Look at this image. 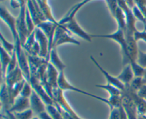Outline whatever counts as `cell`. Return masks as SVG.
<instances>
[{"mask_svg": "<svg viewBox=\"0 0 146 119\" xmlns=\"http://www.w3.org/2000/svg\"><path fill=\"white\" fill-rule=\"evenodd\" d=\"M93 38H106V39H111L113 41H115L117 43L120 45L121 48L123 53V62L124 65H126L130 64L131 60H130L129 54L128 52V49H127V44L125 38V32L121 28L117 29L115 32L110 34H100V35H91Z\"/></svg>", "mask_w": 146, "mask_h": 119, "instance_id": "1", "label": "cell"}, {"mask_svg": "<svg viewBox=\"0 0 146 119\" xmlns=\"http://www.w3.org/2000/svg\"><path fill=\"white\" fill-rule=\"evenodd\" d=\"M58 86L61 90L63 91V92H64V91H72V92H77V93L78 94H82L86 95V96L92 97L94 98V99H96V100L101 101L106 103L108 106V104H109L108 99H104V98L101 97V96H96V95L93 94L86 92V91L82 90V89H78V88L76 87L75 86L71 84L70 83V82H68V80L66 79V77L65 76V71L59 72V76H58Z\"/></svg>", "mask_w": 146, "mask_h": 119, "instance_id": "2", "label": "cell"}, {"mask_svg": "<svg viewBox=\"0 0 146 119\" xmlns=\"http://www.w3.org/2000/svg\"><path fill=\"white\" fill-rule=\"evenodd\" d=\"M66 43H71L76 45H81L78 40L71 36L69 31L64 26L60 25L56 30L53 42V48H57V47Z\"/></svg>", "mask_w": 146, "mask_h": 119, "instance_id": "3", "label": "cell"}, {"mask_svg": "<svg viewBox=\"0 0 146 119\" xmlns=\"http://www.w3.org/2000/svg\"><path fill=\"white\" fill-rule=\"evenodd\" d=\"M26 8L27 1H21V7L19 8L18 17L17 18V29L22 46H24L28 38V32L26 24Z\"/></svg>", "mask_w": 146, "mask_h": 119, "instance_id": "4", "label": "cell"}, {"mask_svg": "<svg viewBox=\"0 0 146 119\" xmlns=\"http://www.w3.org/2000/svg\"><path fill=\"white\" fill-rule=\"evenodd\" d=\"M122 106L125 109L128 119H138V111L135 103L131 96L129 86H125L122 93Z\"/></svg>", "mask_w": 146, "mask_h": 119, "instance_id": "5", "label": "cell"}, {"mask_svg": "<svg viewBox=\"0 0 146 119\" xmlns=\"http://www.w3.org/2000/svg\"><path fill=\"white\" fill-rule=\"evenodd\" d=\"M53 99H54V103L58 104L63 110L69 113L74 119H83L77 114L76 112L71 107L69 103L67 101L64 95V92L61 90L59 88H57V89L53 90Z\"/></svg>", "mask_w": 146, "mask_h": 119, "instance_id": "6", "label": "cell"}, {"mask_svg": "<svg viewBox=\"0 0 146 119\" xmlns=\"http://www.w3.org/2000/svg\"><path fill=\"white\" fill-rule=\"evenodd\" d=\"M0 18L6 23L7 26L9 28L10 31L12 34L14 42L20 41L17 29V18L13 16L8 11V9L3 5H1L0 7Z\"/></svg>", "mask_w": 146, "mask_h": 119, "instance_id": "7", "label": "cell"}, {"mask_svg": "<svg viewBox=\"0 0 146 119\" xmlns=\"http://www.w3.org/2000/svg\"><path fill=\"white\" fill-rule=\"evenodd\" d=\"M118 4L120 8L123 11L125 16L126 28H125V33L134 34V33L137 30L136 27H135V22H136L137 20L134 17L132 9L128 7L125 1H118Z\"/></svg>", "mask_w": 146, "mask_h": 119, "instance_id": "8", "label": "cell"}, {"mask_svg": "<svg viewBox=\"0 0 146 119\" xmlns=\"http://www.w3.org/2000/svg\"><path fill=\"white\" fill-rule=\"evenodd\" d=\"M34 32H35L36 41L38 42L40 48L39 57L46 60L48 62V57H49L50 54V47L48 38L46 36L45 34L43 33V31L38 28H36Z\"/></svg>", "mask_w": 146, "mask_h": 119, "instance_id": "9", "label": "cell"}, {"mask_svg": "<svg viewBox=\"0 0 146 119\" xmlns=\"http://www.w3.org/2000/svg\"><path fill=\"white\" fill-rule=\"evenodd\" d=\"M29 83L31 84V86H32L34 92L40 96L43 101L45 103L46 106L48 105H53L54 104V101L53 100L52 98L48 95L46 91L44 88L43 85L41 84V82L39 79L36 77V76H31V79H30Z\"/></svg>", "mask_w": 146, "mask_h": 119, "instance_id": "10", "label": "cell"}, {"mask_svg": "<svg viewBox=\"0 0 146 119\" xmlns=\"http://www.w3.org/2000/svg\"><path fill=\"white\" fill-rule=\"evenodd\" d=\"M27 8L29 12L36 27L38 26L42 22L46 21L37 1H27Z\"/></svg>", "mask_w": 146, "mask_h": 119, "instance_id": "11", "label": "cell"}, {"mask_svg": "<svg viewBox=\"0 0 146 119\" xmlns=\"http://www.w3.org/2000/svg\"><path fill=\"white\" fill-rule=\"evenodd\" d=\"M64 26L67 30L70 32L71 34H74V35H77V36L80 37L82 39L85 40V41H88V42H91L92 41V37L91 35L88 34V33L86 32L81 26L78 22L76 21V18H73L71 21H68L67 24H64Z\"/></svg>", "mask_w": 146, "mask_h": 119, "instance_id": "12", "label": "cell"}, {"mask_svg": "<svg viewBox=\"0 0 146 119\" xmlns=\"http://www.w3.org/2000/svg\"><path fill=\"white\" fill-rule=\"evenodd\" d=\"M58 76H59V72L48 62L45 76L40 80V82L41 83H43V82L47 83L54 90V89L58 88Z\"/></svg>", "mask_w": 146, "mask_h": 119, "instance_id": "13", "label": "cell"}, {"mask_svg": "<svg viewBox=\"0 0 146 119\" xmlns=\"http://www.w3.org/2000/svg\"><path fill=\"white\" fill-rule=\"evenodd\" d=\"M90 59H91V60L92 61L93 63L95 65V66L99 69L100 72L103 74V75L105 76L106 79L107 81V84H111L113 85V86H115V87L119 89L120 90H121L122 92L125 89V85H124L123 83H121V82L118 80V78L111 75L106 70V69H104V68L101 66V65L97 62L96 60L94 58V56L91 55V56H90Z\"/></svg>", "mask_w": 146, "mask_h": 119, "instance_id": "14", "label": "cell"}, {"mask_svg": "<svg viewBox=\"0 0 146 119\" xmlns=\"http://www.w3.org/2000/svg\"><path fill=\"white\" fill-rule=\"evenodd\" d=\"M60 25L58 24H54L50 21H44L40 24L36 28H38L43 31L46 36L47 37L49 42V47H50V52L51 50L53 49V42H54V35H55L56 30L57 27L59 26Z\"/></svg>", "mask_w": 146, "mask_h": 119, "instance_id": "15", "label": "cell"}, {"mask_svg": "<svg viewBox=\"0 0 146 119\" xmlns=\"http://www.w3.org/2000/svg\"><path fill=\"white\" fill-rule=\"evenodd\" d=\"M29 100L30 109L34 112V116H38L41 113L46 110V105L34 91L33 92L31 97L29 98Z\"/></svg>", "mask_w": 146, "mask_h": 119, "instance_id": "16", "label": "cell"}, {"mask_svg": "<svg viewBox=\"0 0 146 119\" xmlns=\"http://www.w3.org/2000/svg\"><path fill=\"white\" fill-rule=\"evenodd\" d=\"M24 79L25 78H24V74L18 65L14 70L6 75L4 78V82L9 88H11L17 84L22 82Z\"/></svg>", "mask_w": 146, "mask_h": 119, "instance_id": "17", "label": "cell"}, {"mask_svg": "<svg viewBox=\"0 0 146 119\" xmlns=\"http://www.w3.org/2000/svg\"><path fill=\"white\" fill-rule=\"evenodd\" d=\"M0 99H1V106L3 111L9 110L11 106L13 105V101L11 99V96H10L9 88L5 82H4L1 84Z\"/></svg>", "mask_w": 146, "mask_h": 119, "instance_id": "18", "label": "cell"}, {"mask_svg": "<svg viewBox=\"0 0 146 119\" xmlns=\"http://www.w3.org/2000/svg\"><path fill=\"white\" fill-rule=\"evenodd\" d=\"M30 109V100L27 98L22 97L19 96L16 98L14 100V103L11 106L9 111L11 113H18V112H22L27 109Z\"/></svg>", "mask_w": 146, "mask_h": 119, "instance_id": "19", "label": "cell"}, {"mask_svg": "<svg viewBox=\"0 0 146 119\" xmlns=\"http://www.w3.org/2000/svg\"><path fill=\"white\" fill-rule=\"evenodd\" d=\"M117 78L125 86H129L133 79L135 78V75H134L133 70L131 65L130 64L125 65L122 72L117 76Z\"/></svg>", "mask_w": 146, "mask_h": 119, "instance_id": "20", "label": "cell"}, {"mask_svg": "<svg viewBox=\"0 0 146 119\" xmlns=\"http://www.w3.org/2000/svg\"><path fill=\"white\" fill-rule=\"evenodd\" d=\"M90 1H82L81 2L78 3V4H75L74 7H72L71 8V9L68 11L66 14L61 18V20L58 21V24L61 26L64 25V24H67L69 21H71L73 18H75L76 15L78 13V11L84 7L85 4L89 3Z\"/></svg>", "mask_w": 146, "mask_h": 119, "instance_id": "21", "label": "cell"}, {"mask_svg": "<svg viewBox=\"0 0 146 119\" xmlns=\"http://www.w3.org/2000/svg\"><path fill=\"white\" fill-rule=\"evenodd\" d=\"M48 62L59 72L65 71L66 65L58 56L56 48H53L50 52L49 57H48Z\"/></svg>", "mask_w": 146, "mask_h": 119, "instance_id": "22", "label": "cell"}, {"mask_svg": "<svg viewBox=\"0 0 146 119\" xmlns=\"http://www.w3.org/2000/svg\"><path fill=\"white\" fill-rule=\"evenodd\" d=\"M37 2H38L40 8H41V11H42L46 20L47 21H50V22H52L54 24L59 25L58 24V21H57L55 18V17L54 16V15H53L52 11H51V7H50L49 4H48V1L38 0V1H37Z\"/></svg>", "mask_w": 146, "mask_h": 119, "instance_id": "23", "label": "cell"}, {"mask_svg": "<svg viewBox=\"0 0 146 119\" xmlns=\"http://www.w3.org/2000/svg\"><path fill=\"white\" fill-rule=\"evenodd\" d=\"M1 71L2 77L5 78L7 75V68L11 59V55H10L5 50L1 47Z\"/></svg>", "mask_w": 146, "mask_h": 119, "instance_id": "24", "label": "cell"}, {"mask_svg": "<svg viewBox=\"0 0 146 119\" xmlns=\"http://www.w3.org/2000/svg\"><path fill=\"white\" fill-rule=\"evenodd\" d=\"M130 88V87H129ZM131 96L135 103L137 108V111L138 115H146V101L141 99L137 95L136 92H133L131 89Z\"/></svg>", "mask_w": 146, "mask_h": 119, "instance_id": "25", "label": "cell"}, {"mask_svg": "<svg viewBox=\"0 0 146 119\" xmlns=\"http://www.w3.org/2000/svg\"><path fill=\"white\" fill-rule=\"evenodd\" d=\"M96 87L100 88V89H104L106 91L108 94H110V96H121L122 95L123 92L118 89L115 86H113V85L109 84H96Z\"/></svg>", "mask_w": 146, "mask_h": 119, "instance_id": "26", "label": "cell"}, {"mask_svg": "<svg viewBox=\"0 0 146 119\" xmlns=\"http://www.w3.org/2000/svg\"><path fill=\"white\" fill-rule=\"evenodd\" d=\"M119 7V6H118ZM118 24V28H121L125 32V28H126V20H125V16L123 11L121 9L120 7H118V9L117 11L115 16L114 18Z\"/></svg>", "mask_w": 146, "mask_h": 119, "instance_id": "27", "label": "cell"}, {"mask_svg": "<svg viewBox=\"0 0 146 119\" xmlns=\"http://www.w3.org/2000/svg\"><path fill=\"white\" fill-rule=\"evenodd\" d=\"M0 40H1V48H4L10 55H12L15 51V44L9 42L1 33H0Z\"/></svg>", "mask_w": 146, "mask_h": 119, "instance_id": "28", "label": "cell"}, {"mask_svg": "<svg viewBox=\"0 0 146 119\" xmlns=\"http://www.w3.org/2000/svg\"><path fill=\"white\" fill-rule=\"evenodd\" d=\"M46 111L49 113L53 119H64L60 110L54 104L46 106Z\"/></svg>", "mask_w": 146, "mask_h": 119, "instance_id": "29", "label": "cell"}, {"mask_svg": "<svg viewBox=\"0 0 146 119\" xmlns=\"http://www.w3.org/2000/svg\"><path fill=\"white\" fill-rule=\"evenodd\" d=\"M131 9H132L133 14V16L135 18V19L141 21V23L143 24L144 28H145V30L146 31V18L145 17V16L143 14V13L141 12V10L139 9L138 6L135 4V5L132 7Z\"/></svg>", "mask_w": 146, "mask_h": 119, "instance_id": "30", "label": "cell"}, {"mask_svg": "<svg viewBox=\"0 0 146 119\" xmlns=\"http://www.w3.org/2000/svg\"><path fill=\"white\" fill-rule=\"evenodd\" d=\"M144 84H144L143 77H141V76H135V78L131 82V84L129 85V87L132 91L137 92Z\"/></svg>", "mask_w": 146, "mask_h": 119, "instance_id": "31", "label": "cell"}, {"mask_svg": "<svg viewBox=\"0 0 146 119\" xmlns=\"http://www.w3.org/2000/svg\"><path fill=\"white\" fill-rule=\"evenodd\" d=\"M33 92H34V89H33L31 84L27 82V81H26L24 86H23L22 89H21L19 96L24 98H27V99H29L31 95H32Z\"/></svg>", "mask_w": 146, "mask_h": 119, "instance_id": "32", "label": "cell"}, {"mask_svg": "<svg viewBox=\"0 0 146 119\" xmlns=\"http://www.w3.org/2000/svg\"><path fill=\"white\" fill-rule=\"evenodd\" d=\"M13 114L15 116L16 119H32L34 116V112L31 109H27L22 112L13 113Z\"/></svg>", "mask_w": 146, "mask_h": 119, "instance_id": "33", "label": "cell"}, {"mask_svg": "<svg viewBox=\"0 0 146 119\" xmlns=\"http://www.w3.org/2000/svg\"><path fill=\"white\" fill-rule=\"evenodd\" d=\"M106 4L108 8L109 9L110 12H111V15L113 16V18H115V14H116L117 11L118 9V1H106Z\"/></svg>", "mask_w": 146, "mask_h": 119, "instance_id": "34", "label": "cell"}, {"mask_svg": "<svg viewBox=\"0 0 146 119\" xmlns=\"http://www.w3.org/2000/svg\"><path fill=\"white\" fill-rule=\"evenodd\" d=\"M18 60H17V54H16V51H14V53L12 54L11 55V61L9 62V65L8 68H7V75L9 72H11V71L14 70L17 66H18Z\"/></svg>", "mask_w": 146, "mask_h": 119, "instance_id": "35", "label": "cell"}, {"mask_svg": "<svg viewBox=\"0 0 146 119\" xmlns=\"http://www.w3.org/2000/svg\"><path fill=\"white\" fill-rule=\"evenodd\" d=\"M136 62L144 69H146V52L139 50Z\"/></svg>", "mask_w": 146, "mask_h": 119, "instance_id": "36", "label": "cell"}, {"mask_svg": "<svg viewBox=\"0 0 146 119\" xmlns=\"http://www.w3.org/2000/svg\"><path fill=\"white\" fill-rule=\"evenodd\" d=\"M134 38L135 41L138 42L139 41H143L146 42V31L144 30L143 31H140L138 30H136L135 32L134 33Z\"/></svg>", "mask_w": 146, "mask_h": 119, "instance_id": "37", "label": "cell"}, {"mask_svg": "<svg viewBox=\"0 0 146 119\" xmlns=\"http://www.w3.org/2000/svg\"><path fill=\"white\" fill-rule=\"evenodd\" d=\"M135 3L146 18V1H135Z\"/></svg>", "mask_w": 146, "mask_h": 119, "instance_id": "38", "label": "cell"}, {"mask_svg": "<svg viewBox=\"0 0 146 119\" xmlns=\"http://www.w3.org/2000/svg\"><path fill=\"white\" fill-rule=\"evenodd\" d=\"M109 119H120L119 108H113L111 109Z\"/></svg>", "mask_w": 146, "mask_h": 119, "instance_id": "39", "label": "cell"}, {"mask_svg": "<svg viewBox=\"0 0 146 119\" xmlns=\"http://www.w3.org/2000/svg\"><path fill=\"white\" fill-rule=\"evenodd\" d=\"M136 93L140 98L146 101V85L144 84Z\"/></svg>", "mask_w": 146, "mask_h": 119, "instance_id": "40", "label": "cell"}, {"mask_svg": "<svg viewBox=\"0 0 146 119\" xmlns=\"http://www.w3.org/2000/svg\"><path fill=\"white\" fill-rule=\"evenodd\" d=\"M119 112H120V119H128V115L125 112V109L121 105L119 107Z\"/></svg>", "mask_w": 146, "mask_h": 119, "instance_id": "41", "label": "cell"}, {"mask_svg": "<svg viewBox=\"0 0 146 119\" xmlns=\"http://www.w3.org/2000/svg\"><path fill=\"white\" fill-rule=\"evenodd\" d=\"M10 6L11 8H20L21 7V1H10Z\"/></svg>", "mask_w": 146, "mask_h": 119, "instance_id": "42", "label": "cell"}, {"mask_svg": "<svg viewBox=\"0 0 146 119\" xmlns=\"http://www.w3.org/2000/svg\"><path fill=\"white\" fill-rule=\"evenodd\" d=\"M38 117L40 119H53L52 118H51V116H50L49 113H48L46 110L43 112V113H41V114L38 115Z\"/></svg>", "mask_w": 146, "mask_h": 119, "instance_id": "43", "label": "cell"}, {"mask_svg": "<svg viewBox=\"0 0 146 119\" xmlns=\"http://www.w3.org/2000/svg\"><path fill=\"white\" fill-rule=\"evenodd\" d=\"M138 119H146V115H138Z\"/></svg>", "mask_w": 146, "mask_h": 119, "instance_id": "44", "label": "cell"}, {"mask_svg": "<svg viewBox=\"0 0 146 119\" xmlns=\"http://www.w3.org/2000/svg\"><path fill=\"white\" fill-rule=\"evenodd\" d=\"M143 82H144V84L146 85V69H145V73H144L143 76Z\"/></svg>", "mask_w": 146, "mask_h": 119, "instance_id": "45", "label": "cell"}, {"mask_svg": "<svg viewBox=\"0 0 146 119\" xmlns=\"http://www.w3.org/2000/svg\"><path fill=\"white\" fill-rule=\"evenodd\" d=\"M32 119H40L38 117V116H34V117H33V118Z\"/></svg>", "mask_w": 146, "mask_h": 119, "instance_id": "46", "label": "cell"}]
</instances>
